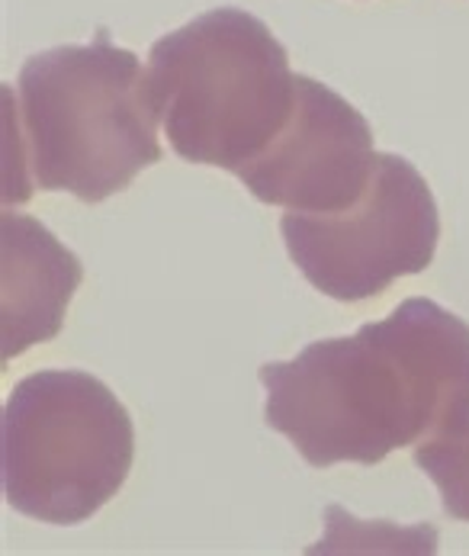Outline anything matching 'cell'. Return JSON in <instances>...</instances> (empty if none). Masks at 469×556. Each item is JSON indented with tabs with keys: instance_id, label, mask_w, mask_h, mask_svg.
<instances>
[{
	"instance_id": "cell-3",
	"label": "cell",
	"mask_w": 469,
	"mask_h": 556,
	"mask_svg": "<svg viewBox=\"0 0 469 556\" xmlns=\"http://www.w3.org/2000/svg\"><path fill=\"white\" fill-rule=\"evenodd\" d=\"M149 90L174 155L238 174L287 129L296 78L287 49L251 13L223 7L157 39Z\"/></svg>"
},
{
	"instance_id": "cell-2",
	"label": "cell",
	"mask_w": 469,
	"mask_h": 556,
	"mask_svg": "<svg viewBox=\"0 0 469 556\" xmlns=\"http://www.w3.org/2000/svg\"><path fill=\"white\" fill-rule=\"evenodd\" d=\"M142 62L97 33L90 46L33 55L3 87V206L36 190L97 206L161 161Z\"/></svg>"
},
{
	"instance_id": "cell-8",
	"label": "cell",
	"mask_w": 469,
	"mask_h": 556,
	"mask_svg": "<svg viewBox=\"0 0 469 556\" xmlns=\"http://www.w3.org/2000/svg\"><path fill=\"white\" fill-rule=\"evenodd\" d=\"M415 467L441 492L451 518L469 521V415L415 444Z\"/></svg>"
},
{
	"instance_id": "cell-7",
	"label": "cell",
	"mask_w": 469,
	"mask_h": 556,
	"mask_svg": "<svg viewBox=\"0 0 469 556\" xmlns=\"http://www.w3.org/2000/svg\"><path fill=\"white\" fill-rule=\"evenodd\" d=\"M3 348L10 364L33 344L55 338L65 325L68 303L84 280L78 257L52 239V232L16 210L3 206Z\"/></svg>"
},
{
	"instance_id": "cell-1",
	"label": "cell",
	"mask_w": 469,
	"mask_h": 556,
	"mask_svg": "<svg viewBox=\"0 0 469 556\" xmlns=\"http://www.w3.org/2000/svg\"><path fill=\"white\" fill-rule=\"evenodd\" d=\"M264 421L315 467H377L469 415V325L431 300L264 364Z\"/></svg>"
},
{
	"instance_id": "cell-4",
	"label": "cell",
	"mask_w": 469,
	"mask_h": 556,
	"mask_svg": "<svg viewBox=\"0 0 469 556\" xmlns=\"http://www.w3.org/2000/svg\"><path fill=\"white\" fill-rule=\"evenodd\" d=\"M3 498L42 525L93 518L132 473L136 428L106 383L42 370L16 383L0 428Z\"/></svg>"
},
{
	"instance_id": "cell-6",
	"label": "cell",
	"mask_w": 469,
	"mask_h": 556,
	"mask_svg": "<svg viewBox=\"0 0 469 556\" xmlns=\"http://www.w3.org/2000/svg\"><path fill=\"white\" fill-rule=\"evenodd\" d=\"M377 164L370 123L321 80L296 78L287 129L238 177L254 200L290 213H334L360 200Z\"/></svg>"
},
{
	"instance_id": "cell-5",
	"label": "cell",
	"mask_w": 469,
	"mask_h": 556,
	"mask_svg": "<svg viewBox=\"0 0 469 556\" xmlns=\"http://www.w3.org/2000/svg\"><path fill=\"white\" fill-rule=\"evenodd\" d=\"M293 264L338 303L377 300L398 277L424 274L438 254L441 216L428 180L402 159L377 155L360 200L334 213H283Z\"/></svg>"
}]
</instances>
